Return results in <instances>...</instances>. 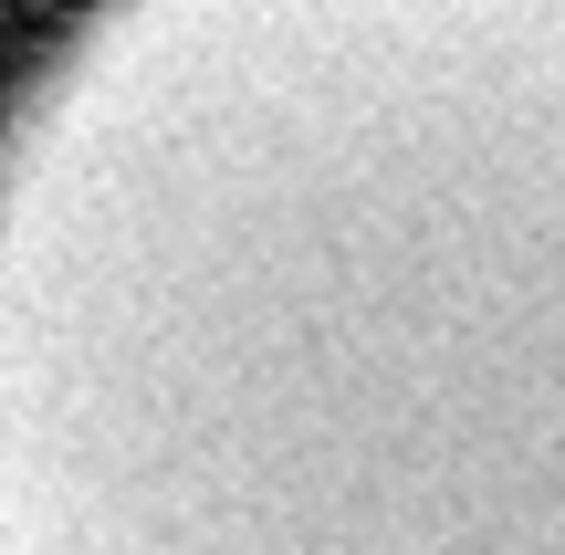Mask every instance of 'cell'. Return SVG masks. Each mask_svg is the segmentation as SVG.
Here are the masks:
<instances>
[{"instance_id": "obj_1", "label": "cell", "mask_w": 565, "mask_h": 555, "mask_svg": "<svg viewBox=\"0 0 565 555\" xmlns=\"http://www.w3.org/2000/svg\"><path fill=\"white\" fill-rule=\"evenodd\" d=\"M0 555H565V0H95L0 126Z\"/></svg>"}]
</instances>
